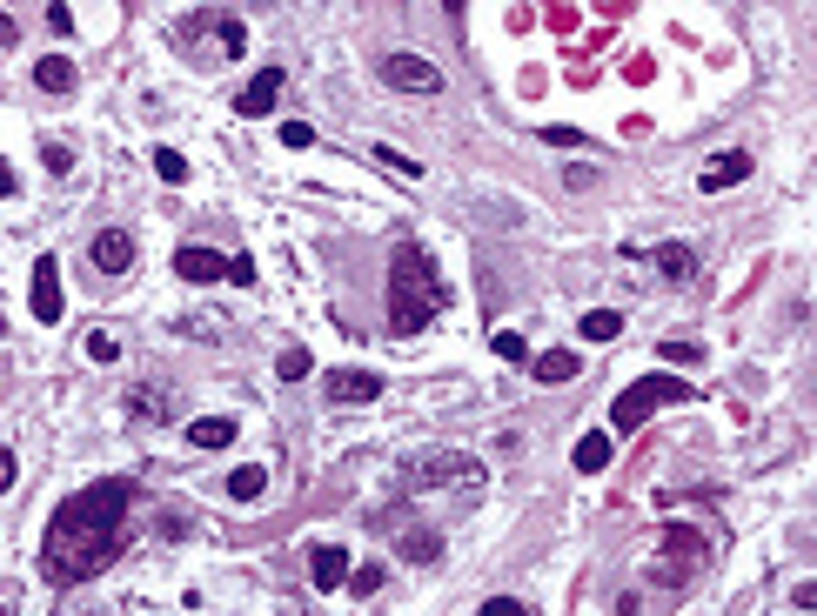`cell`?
Returning a JSON list of instances; mask_svg holds the SVG:
<instances>
[{
    "label": "cell",
    "instance_id": "obj_1",
    "mask_svg": "<svg viewBox=\"0 0 817 616\" xmlns=\"http://www.w3.org/2000/svg\"><path fill=\"white\" fill-rule=\"evenodd\" d=\"M141 503V483L128 476H108V483L67 496L54 516H47V536H41V570L54 583H88L128 550V516Z\"/></svg>",
    "mask_w": 817,
    "mask_h": 616
},
{
    "label": "cell",
    "instance_id": "obj_2",
    "mask_svg": "<svg viewBox=\"0 0 817 616\" xmlns=\"http://www.w3.org/2000/svg\"><path fill=\"white\" fill-rule=\"evenodd\" d=\"M442 308H449V282L436 275L429 248L402 242L396 262H389V329H396V335H422Z\"/></svg>",
    "mask_w": 817,
    "mask_h": 616
},
{
    "label": "cell",
    "instance_id": "obj_3",
    "mask_svg": "<svg viewBox=\"0 0 817 616\" xmlns=\"http://www.w3.org/2000/svg\"><path fill=\"white\" fill-rule=\"evenodd\" d=\"M704 396V389H690V382H677V375H637V382H630V389H623L617 396V409H610V429H617V436H630V429H643V422L657 416L663 402H697Z\"/></svg>",
    "mask_w": 817,
    "mask_h": 616
},
{
    "label": "cell",
    "instance_id": "obj_4",
    "mask_svg": "<svg viewBox=\"0 0 817 616\" xmlns=\"http://www.w3.org/2000/svg\"><path fill=\"white\" fill-rule=\"evenodd\" d=\"M181 54H195V61H235L248 47V27L235 21V14H221V7H201V14H188V21L175 27Z\"/></svg>",
    "mask_w": 817,
    "mask_h": 616
},
{
    "label": "cell",
    "instance_id": "obj_5",
    "mask_svg": "<svg viewBox=\"0 0 817 616\" xmlns=\"http://www.w3.org/2000/svg\"><path fill=\"white\" fill-rule=\"evenodd\" d=\"M409 489H463V496H483V462L463 456V449H429V456L409 462V476H402Z\"/></svg>",
    "mask_w": 817,
    "mask_h": 616
},
{
    "label": "cell",
    "instance_id": "obj_6",
    "mask_svg": "<svg viewBox=\"0 0 817 616\" xmlns=\"http://www.w3.org/2000/svg\"><path fill=\"white\" fill-rule=\"evenodd\" d=\"M704 563H710V543L697 536V529L677 523V529H663V556L650 563V576H657V583H690Z\"/></svg>",
    "mask_w": 817,
    "mask_h": 616
},
{
    "label": "cell",
    "instance_id": "obj_7",
    "mask_svg": "<svg viewBox=\"0 0 817 616\" xmlns=\"http://www.w3.org/2000/svg\"><path fill=\"white\" fill-rule=\"evenodd\" d=\"M382 81L402 88V94H442V67L422 61V54H389L382 61Z\"/></svg>",
    "mask_w": 817,
    "mask_h": 616
},
{
    "label": "cell",
    "instance_id": "obj_8",
    "mask_svg": "<svg viewBox=\"0 0 817 616\" xmlns=\"http://www.w3.org/2000/svg\"><path fill=\"white\" fill-rule=\"evenodd\" d=\"M27 308H34V322H61V262H54V255H41V262H34Z\"/></svg>",
    "mask_w": 817,
    "mask_h": 616
},
{
    "label": "cell",
    "instance_id": "obj_9",
    "mask_svg": "<svg viewBox=\"0 0 817 616\" xmlns=\"http://www.w3.org/2000/svg\"><path fill=\"white\" fill-rule=\"evenodd\" d=\"M275 101H282V67H262V74H255V81L242 88L235 114H242V121H262V114L275 108Z\"/></svg>",
    "mask_w": 817,
    "mask_h": 616
},
{
    "label": "cell",
    "instance_id": "obj_10",
    "mask_svg": "<svg viewBox=\"0 0 817 616\" xmlns=\"http://www.w3.org/2000/svg\"><path fill=\"white\" fill-rule=\"evenodd\" d=\"M751 168H757L751 154H744V148H730V154H710L697 181H704L710 195H717V188H737V181H751Z\"/></svg>",
    "mask_w": 817,
    "mask_h": 616
},
{
    "label": "cell",
    "instance_id": "obj_11",
    "mask_svg": "<svg viewBox=\"0 0 817 616\" xmlns=\"http://www.w3.org/2000/svg\"><path fill=\"white\" fill-rule=\"evenodd\" d=\"M175 275L181 282H228V255H215V248H181L175 255Z\"/></svg>",
    "mask_w": 817,
    "mask_h": 616
},
{
    "label": "cell",
    "instance_id": "obj_12",
    "mask_svg": "<svg viewBox=\"0 0 817 616\" xmlns=\"http://www.w3.org/2000/svg\"><path fill=\"white\" fill-rule=\"evenodd\" d=\"M94 268H101V275L134 268V235L128 228H101V235H94Z\"/></svg>",
    "mask_w": 817,
    "mask_h": 616
},
{
    "label": "cell",
    "instance_id": "obj_13",
    "mask_svg": "<svg viewBox=\"0 0 817 616\" xmlns=\"http://www.w3.org/2000/svg\"><path fill=\"white\" fill-rule=\"evenodd\" d=\"M376 396H382L376 369H335L329 375V402H376Z\"/></svg>",
    "mask_w": 817,
    "mask_h": 616
},
{
    "label": "cell",
    "instance_id": "obj_14",
    "mask_svg": "<svg viewBox=\"0 0 817 616\" xmlns=\"http://www.w3.org/2000/svg\"><path fill=\"white\" fill-rule=\"evenodd\" d=\"M309 576H315V590H342V576H349V550L315 543V550H309Z\"/></svg>",
    "mask_w": 817,
    "mask_h": 616
},
{
    "label": "cell",
    "instance_id": "obj_15",
    "mask_svg": "<svg viewBox=\"0 0 817 616\" xmlns=\"http://www.w3.org/2000/svg\"><path fill=\"white\" fill-rule=\"evenodd\" d=\"M576 369H583V362H576L570 349H543V355H530V375H536V382H550V389H556V382H576Z\"/></svg>",
    "mask_w": 817,
    "mask_h": 616
},
{
    "label": "cell",
    "instance_id": "obj_16",
    "mask_svg": "<svg viewBox=\"0 0 817 616\" xmlns=\"http://www.w3.org/2000/svg\"><path fill=\"white\" fill-rule=\"evenodd\" d=\"M610 449H617V442H610V436H603V429H590V436H583V442H576V476H597V469H610Z\"/></svg>",
    "mask_w": 817,
    "mask_h": 616
},
{
    "label": "cell",
    "instance_id": "obj_17",
    "mask_svg": "<svg viewBox=\"0 0 817 616\" xmlns=\"http://www.w3.org/2000/svg\"><path fill=\"white\" fill-rule=\"evenodd\" d=\"M650 262H657V275H663V282H690V275H697V255H690L684 242H663L657 255H650Z\"/></svg>",
    "mask_w": 817,
    "mask_h": 616
},
{
    "label": "cell",
    "instance_id": "obj_18",
    "mask_svg": "<svg viewBox=\"0 0 817 616\" xmlns=\"http://www.w3.org/2000/svg\"><path fill=\"white\" fill-rule=\"evenodd\" d=\"M34 88L41 94H74V61H67V54H47V61L34 67Z\"/></svg>",
    "mask_w": 817,
    "mask_h": 616
},
{
    "label": "cell",
    "instance_id": "obj_19",
    "mask_svg": "<svg viewBox=\"0 0 817 616\" xmlns=\"http://www.w3.org/2000/svg\"><path fill=\"white\" fill-rule=\"evenodd\" d=\"M188 442H195V449H228V442H235V422L228 416H201V422H188Z\"/></svg>",
    "mask_w": 817,
    "mask_h": 616
},
{
    "label": "cell",
    "instance_id": "obj_20",
    "mask_svg": "<svg viewBox=\"0 0 817 616\" xmlns=\"http://www.w3.org/2000/svg\"><path fill=\"white\" fill-rule=\"evenodd\" d=\"M262 489H268V469H262V462H242V469L228 476V496H235V503H255Z\"/></svg>",
    "mask_w": 817,
    "mask_h": 616
},
{
    "label": "cell",
    "instance_id": "obj_21",
    "mask_svg": "<svg viewBox=\"0 0 817 616\" xmlns=\"http://www.w3.org/2000/svg\"><path fill=\"white\" fill-rule=\"evenodd\" d=\"M128 416L134 422H161V416H168V396L148 382V389H134V396H128Z\"/></svg>",
    "mask_w": 817,
    "mask_h": 616
},
{
    "label": "cell",
    "instance_id": "obj_22",
    "mask_svg": "<svg viewBox=\"0 0 817 616\" xmlns=\"http://www.w3.org/2000/svg\"><path fill=\"white\" fill-rule=\"evenodd\" d=\"M402 556H409V563H436L442 536H436V529H409V536H402Z\"/></svg>",
    "mask_w": 817,
    "mask_h": 616
},
{
    "label": "cell",
    "instance_id": "obj_23",
    "mask_svg": "<svg viewBox=\"0 0 817 616\" xmlns=\"http://www.w3.org/2000/svg\"><path fill=\"white\" fill-rule=\"evenodd\" d=\"M369 154H376V168H389V175H402V181H422V161H409V154H396V148H389V141H376V148H369Z\"/></svg>",
    "mask_w": 817,
    "mask_h": 616
},
{
    "label": "cell",
    "instance_id": "obj_24",
    "mask_svg": "<svg viewBox=\"0 0 817 616\" xmlns=\"http://www.w3.org/2000/svg\"><path fill=\"white\" fill-rule=\"evenodd\" d=\"M617 335H623V315H610V308L583 315V342H617Z\"/></svg>",
    "mask_w": 817,
    "mask_h": 616
},
{
    "label": "cell",
    "instance_id": "obj_25",
    "mask_svg": "<svg viewBox=\"0 0 817 616\" xmlns=\"http://www.w3.org/2000/svg\"><path fill=\"white\" fill-rule=\"evenodd\" d=\"M489 349L503 355V362H530V342H523L516 329H496V335H489Z\"/></svg>",
    "mask_w": 817,
    "mask_h": 616
},
{
    "label": "cell",
    "instance_id": "obj_26",
    "mask_svg": "<svg viewBox=\"0 0 817 616\" xmlns=\"http://www.w3.org/2000/svg\"><path fill=\"white\" fill-rule=\"evenodd\" d=\"M309 369H315L309 349H282V355H275V375H282V382H302Z\"/></svg>",
    "mask_w": 817,
    "mask_h": 616
},
{
    "label": "cell",
    "instance_id": "obj_27",
    "mask_svg": "<svg viewBox=\"0 0 817 616\" xmlns=\"http://www.w3.org/2000/svg\"><path fill=\"white\" fill-rule=\"evenodd\" d=\"M155 175H161V181H175V188H181V181H188V161H181L175 148H155Z\"/></svg>",
    "mask_w": 817,
    "mask_h": 616
},
{
    "label": "cell",
    "instance_id": "obj_28",
    "mask_svg": "<svg viewBox=\"0 0 817 616\" xmlns=\"http://www.w3.org/2000/svg\"><path fill=\"white\" fill-rule=\"evenodd\" d=\"M88 355H94V362H121V335L94 329V335H88Z\"/></svg>",
    "mask_w": 817,
    "mask_h": 616
},
{
    "label": "cell",
    "instance_id": "obj_29",
    "mask_svg": "<svg viewBox=\"0 0 817 616\" xmlns=\"http://www.w3.org/2000/svg\"><path fill=\"white\" fill-rule=\"evenodd\" d=\"M228 282H235V288H255V255H235V262H228Z\"/></svg>",
    "mask_w": 817,
    "mask_h": 616
},
{
    "label": "cell",
    "instance_id": "obj_30",
    "mask_svg": "<svg viewBox=\"0 0 817 616\" xmlns=\"http://www.w3.org/2000/svg\"><path fill=\"white\" fill-rule=\"evenodd\" d=\"M349 590H355V596H376V590H382V570H376V563H369V570H355Z\"/></svg>",
    "mask_w": 817,
    "mask_h": 616
},
{
    "label": "cell",
    "instance_id": "obj_31",
    "mask_svg": "<svg viewBox=\"0 0 817 616\" xmlns=\"http://www.w3.org/2000/svg\"><path fill=\"white\" fill-rule=\"evenodd\" d=\"M476 616H530V610H523L516 596H489V603H483V610H476Z\"/></svg>",
    "mask_w": 817,
    "mask_h": 616
},
{
    "label": "cell",
    "instance_id": "obj_32",
    "mask_svg": "<svg viewBox=\"0 0 817 616\" xmlns=\"http://www.w3.org/2000/svg\"><path fill=\"white\" fill-rule=\"evenodd\" d=\"M282 141H288V148H309L315 128H309V121H282Z\"/></svg>",
    "mask_w": 817,
    "mask_h": 616
},
{
    "label": "cell",
    "instance_id": "obj_33",
    "mask_svg": "<svg viewBox=\"0 0 817 616\" xmlns=\"http://www.w3.org/2000/svg\"><path fill=\"white\" fill-rule=\"evenodd\" d=\"M47 14V27H54V34H67V27H74V7H61V0H54V7H41Z\"/></svg>",
    "mask_w": 817,
    "mask_h": 616
},
{
    "label": "cell",
    "instance_id": "obj_34",
    "mask_svg": "<svg viewBox=\"0 0 817 616\" xmlns=\"http://www.w3.org/2000/svg\"><path fill=\"white\" fill-rule=\"evenodd\" d=\"M41 161H47V168H54V175H67V168H74V161H67V148H61V141H47V148H41Z\"/></svg>",
    "mask_w": 817,
    "mask_h": 616
},
{
    "label": "cell",
    "instance_id": "obj_35",
    "mask_svg": "<svg viewBox=\"0 0 817 616\" xmlns=\"http://www.w3.org/2000/svg\"><path fill=\"white\" fill-rule=\"evenodd\" d=\"M14 476H21V462H14V449H0V496L14 489Z\"/></svg>",
    "mask_w": 817,
    "mask_h": 616
},
{
    "label": "cell",
    "instance_id": "obj_36",
    "mask_svg": "<svg viewBox=\"0 0 817 616\" xmlns=\"http://www.w3.org/2000/svg\"><path fill=\"white\" fill-rule=\"evenodd\" d=\"M697 355H704L697 342H670V349H663V362H697Z\"/></svg>",
    "mask_w": 817,
    "mask_h": 616
},
{
    "label": "cell",
    "instance_id": "obj_37",
    "mask_svg": "<svg viewBox=\"0 0 817 616\" xmlns=\"http://www.w3.org/2000/svg\"><path fill=\"white\" fill-rule=\"evenodd\" d=\"M0 616H7V603H0Z\"/></svg>",
    "mask_w": 817,
    "mask_h": 616
}]
</instances>
